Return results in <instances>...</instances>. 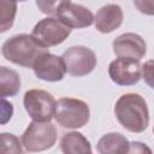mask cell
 <instances>
[{"label":"cell","instance_id":"obj_19","mask_svg":"<svg viewBox=\"0 0 154 154\" xmlns=\"http://www.w3.org/2000/svg\"><path fill=\"white\" fill-rule=\"evenodd\" d=\"M134 5L141 13L154 16V0H134Z\"/></svg>","mask_w":154,"mask_h":154},{"label":"cell","instance_id":"obj_14","mask_svg":"<svg viewBox=\"0 0 154 154\" xmlns=\"http://www.w3.org/2000/svg\"><path fill=\"white\" fill-rule=\"evenodd\" d=\"M63 154H93L90 142L78 131H71L63 136L60 141Z\"/></svg>","mask_w":154,"mask_h":154},{"label":"cell","instance_id":"obj_15","mask_svg":"<svg viewBox=\"0 0 154 154\" xmlns=\"http://www.w3.org/2000/svg\"><path fill=\"white\" fill-rule=\"evenodd\" d=\"M20 90L19 75L6 66L0 67V96L5 99L7 96H16Z\"/></svg>","mask_w":154,"mask_h":154},{"label":"cell","instance_id":"obj_4","mask_svg":"<svg viewBox=\"0 0 154 154\" xmlns=\"http://www.w3.org/2000/svg\"><path fill=\"white\" fill-rule=\"evenodd\" d=\"M54 118L65 129H79L89 122L90 109L88 103L79 99L61 97L57 101Z\"/></svg>","mask_w":154,"mask_h":154},{"label":"cell","instance_id":"obj_2","mask_svg":"<svg viewBox=\"0 0 154 154\" xmlns=\"http://www.w3.org/2000/svg\"><path fill=\"white\" fill-rule=\"evenodd\" d=\"M1 53L6 60L23 67L32 69L37 59L41 55L49 53V51L36 41L32 35L18 34L4 42Z\"/></svg>","mask_w":154,"mask_h":154},{"label":"cell","instance_id":"obj_10","mask_svg":"<svg viewBox=\"0 0 154 154\" xmlns=\"http://www.w3.org/2000/svg\"><path fill=\"white\" fill-rule=\"evenodd\" d=\"M113 52L118 58H131L141 60L147 53L144 38L135 32H125L116 37L112 42Z\"/></svg>","mask_w":154,"mask_h":154},{"label":"cell","instance_id":"obj_6","mask_svg":"<svg viewBox=\"0 0 154 154\" xmlns=\"http://www.w3.org/2000/svg\"><path fill=\"white\" fill-rule=\"evenodd\" d=\"M23 105L32 122L47 123L54 117L57 101L46 90L30 89L24 94Z\"/></svg>","mask_w":154,"mask_h":154},{"label":"cell","instance_id":"obj_18","mask_svg":"<svg viewBox=\"0 0 154 154\" xmlns=\"http://www.w3.org/2000/svg\"><path fill=\"white\" fill-rule=\"evenodd\" d=\"M142 78L150 88L154 89V59L147 60L142 65Z\"/></svg>","mask_w":154,"mask_h":154},{"label":"cell","instance_id":"obj_8","mask_svg":"<svg viewBox=\"0 0 154 154\" xmlns=\"http://www.w3.org/2000/svg\"><path fill=\"white\" fill-rule=\"evenodd\" d=\"M70 34L71 28L55 17H46L38 20L31 31V35L36 38V41L47 48L63 43Z\"/></svg>","mask_w":154,"mask_h":154},{"label":"cell","instance_id":"obj_11","mask_svg":"<svg viewBox=\"0 0 154 154\" xmlns=\"http://www.w3.org/2000/svg\"><path fill=\"white\" fill-rule=\"evenodd\" d=\"M32 71L38 79L46 82H59L64 78L66 67L61 57L46 53L37 59L32 66Z\"/></svg>","mask_w":154,"mask_h":154},{"label":"cell","instance_id":"obj_12","mask_svg":"<svg viewBox=\"0 0 154 154\" xmlns=\"http://www.w3.org/2000/svg\"><path fill=\"white\" fill-rule=\"evenodd\" d=\"M123 19L124 14L120 6L116 4H107L97 10L94 17V25L97 31L109 34L122 25Z\"/></svg>","mask_w":154,"mask_h":154},{"label":"cell","instance_id":"obj_16","mask_svg":"<svg viewBox=\"0 0 154 154\" xmlns=\"http://www.w3.org/2000/svg\"><path fill=\"white\" fill-rule=\"evenodd\" d=\"M17 13V4L13 1H0V31L8 30L14 22Z\"/></svg>","mask_w":154,"mask_h":154},{"label":"cell","instance_id":"obj_3","mask_svg":"<svg viewBox=\"0 0 154 154\" xmlns=\"http://www.w3.org/2000/svg\"><path fill=\"white\" fill-rule=\"evenodd\" d=\"M37 7L46 14L58 18L69 28H88L94 23L91 11L72 1H36Z\"/></svg>","mask_w":154,"mask_h":154},{"label":"cell","instance_id":"obj_5","mask_svg":"<svg viewBox=\"0 0 154 154\" xmlns=\"http://www.w3.org/2000/svg\"><path fill=\"white\" fill-rule=\"evenodd\" d=\"M20 141L23 147L30 153L43 152L55 144L57 129L51 122H31L22 135Z\"/></svg>","mask_w":154,"mask_h":154},{"label":"cell","instance_id":"obj_20","mask_svg":"<svg viewBox=\"0 0 154 154\" xmlns=\"http://www.w3.org/2000/svg\"><path fill=\"white\" fill-rule=\"evenodd\" d=\"M128 154H153V152L146 143L135 141V142L130 143V148L128 150Z\"/></svg>","mask_w":154,"mask_h":154},{"label":"cell","instance_id":"obj_13","mask_svg":"<svg viewBox=\"0 0 154 154\" xmlns=\"http://www.w3.org/2000/svg\"><path fill=\"white\" fill-rule=\"evenodd\" d=\"M130 142L119 132H109L103 135L97 144L96 150L99 154H128Z\"/></svg>","mask_w":154,"mask_h":154},{"label":"cell","instance_id":"obj_17","mask_svg":"<svg viewBox=\"0 0 154 154\" xmlns=\"http://www.w3.org/2000/svg\"><path fill=\"white\" fill-rule=\"evenodd\" d=\"M0 154H23L22 142L17 136L8 132L0 135Z\"/></svg>","mask_w":154,"mask_h":154},{"label":"cell","instance_id":"obj_9","mask_svg":"<svg viewBox=\"0 0 154 154\" xmlns=\"http://www.w3.org/2000/svg\"><path fill=\"white\" fill-rule=\"evenodd\" d=\"M108 75L112 82L118 85H135L142 78V66L138 60L131 58H117L111 61Z\"/></svg>","mask_w":154,"mask_h":154},{"label":"cell","instance_id":"obj_1","mask_svg":"<svg viewBox=\"0 0 154 154\" xmlns=\"http://www.w3.org/2000/svg\"><path fill=\"white\" fill-rule=\"evenodd\" d=\"M114 114L119 124L130 132H143L149 125L148 106L140 94L122 95L114 105Z\"/></svg>","mask_w":154,"mask_h":154},{"label":"cell","instance_id":"obj_21","mask_svg":"<svg viewBox=\"0 0 154 154\" xmlns=\"http://www.w3.org/2000/svg\"><path fill=\"white\" fill-rule=\"evenodd\" d=\"M1 124H6L8 119H11L13 114V107L12 103L7 102L5 99L1 100Z\"/></svg>","mask_w":154,"mask_h":154},{"label":"cell","instance_id":"obj_22","mask_svg":"<svg viewBox=\"0 0 154 154\" xmlns=\"http://www.w3.org/2000/svg\"><path fill=\"white\" fill-rule=\"evenodd\" d=\"M153 132H154V128H153Z\"/></svg>","mask_w":154,"mask_h":154},{"label":"cell","instance_id":"obj_7","mask_svg":"<svg viewBox=\"0 0 154 154\" xmlns=\"http://www.w3.org/2000/svg\"><path fill=\"white\" fill-rule=\"evenodd\" d=\"M66 72L73 77H83L89 75L97 64L95 53L84 46H73L65 51L61 55Z\"/></svg>","mask_w":154,"mask_h":154}]
</instances>
